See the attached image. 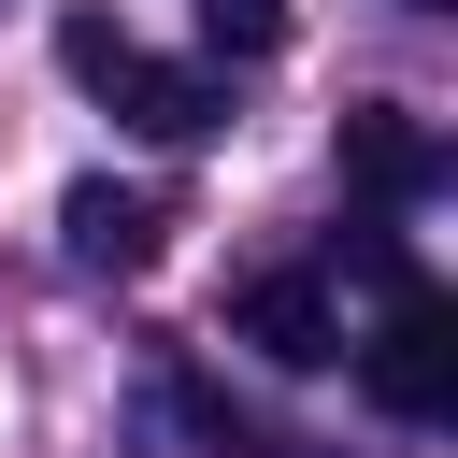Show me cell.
Returning <instances> with one entry per match:
<instances>
[{
	"label": "cell",
	"instance_id": "1",
	"mask_svg": "<svg viewBox=\"0 0 458 458\" xmlns=\"http://www.w3.org/2000/svg\"><path fill=\"white\" fill-rule=\"evenodd\" d=\"M344 358H358L372 415H401V429L458 415V301H444V286H401V301L372 315V344H344Z\"/></svg>",
	"mask_w": 458,
	"mask_h": 458
},
{
	"label": "cell",
	"instance_id": "2",
	"mask_svg": "<svg viewBox=\"0 0 458 458\" xmlns=\"http://www.w3.org/2000/svg\"><path fill=\"white\" fill-rule=\"evenodd\" d=\"M344 186H358L372 215L429 200V186H444V129H429V114H401V100H358V114H344Z\"/></svg>",
	"mask_w": 458,
	"mask_h": 458
},
{
	"label": "cell",
	"instance_id": "3",
	"mask_svg": "<svg viewBox=\"0 0 458 458\" xmlns=\"http://www.w3.org/2000/svg\"><path fill=\"white\" fill-rule=\"evenodd\" d=\"M229 329H243L258 358H286V372H329V358H344V301H329V272H258V286L229 301Z\"/></svg>",
	"mask_w": 458,
	"mask_h": 458
},
{
	"label": "cell",
	"instance_id": "4",
	"mask_svg": "<svg viewBox=\"0 0 458 458\" xmlns=\"http://www.w3.org/2000/svg\"><path fill=\"white\" fill-rule=\"evenodd\" d=\"M100 100H114V114L143 129V143H200V129L229 114V86H215V72H186V57H143V43H129V57L100 72Z\"/></svg>",
	"mask_w": 458,
	"mask_h": 458
},
{
	"label": "cell",
	"instance_id": "5",
	"mask_svg": "<svg viewBox=\"0 0 458 458\" xmlns=\"http://www.w3.org/2000/svg\"><path fill=\"white\" fill-rule=\"evenodd\" d=\"M157 229H172V215H157L143 186H114V172H86V186L57 200V243H72V272H143V258H157Z\"/></svg>",
	"mask_w": 458,
	"mask_h": 458
},
{
	"label": "cell",
	"instance_id": "6",
	"mask_svg": "<svg viewBox=\"0 0 458 458\" xmlns=\"http://www.w3.org/2000/svg\"><path fill=\"white\" fill-rule=\"evenodd\" d=\"M329 272H358V286H386V301H401V286H429V272H415V243H401L386 215H358V229H329Z\"/></svg>",
	"mask_w": 458,
	"mask_h": 458
},
{
	"label": "cell",
	"instance_id": "7",
	"mask_svg": "<svg viewBox=\"0 0 458 458\" xmlns=\"http://www.w3.org/2000/svg\"><path fill=\"white\" fill-rule=\"evenodd\" d=\"M200 43L215 57H272L286 43V0H200Z\"/></svg>",
	"mask_w": 458,
	"mask_h": 458
},
{
	"label": "cell",
	"instance_id": "8",
	"mask_svg": "<svg viewBox=\"0 0 458 458\" xmlns=\"http://www.w3.org/2000/svg\"><path fill=\"white\" fill-rule=\"evenodd\" d=\"M57 57H72V86H100V72L129 57V29H114V14H72V29H57Z\"/></svg>",
	"mask_w": 458,
	"mask_h": 458
},
{
	"label": "cell",
	"instance_id": "9",
	"mask_svg": "<svg viewBox=\"0 0 458 458\" xmlns=\"http://www.w3.org/2000/svg\"><path fill=\"white\" fill-rule=\"evenodd\" d=\"M415 14H444V0H415Z\"/></svg>",
	"mask_w": 458,
	"mask_h": 458
}]
</instances>
